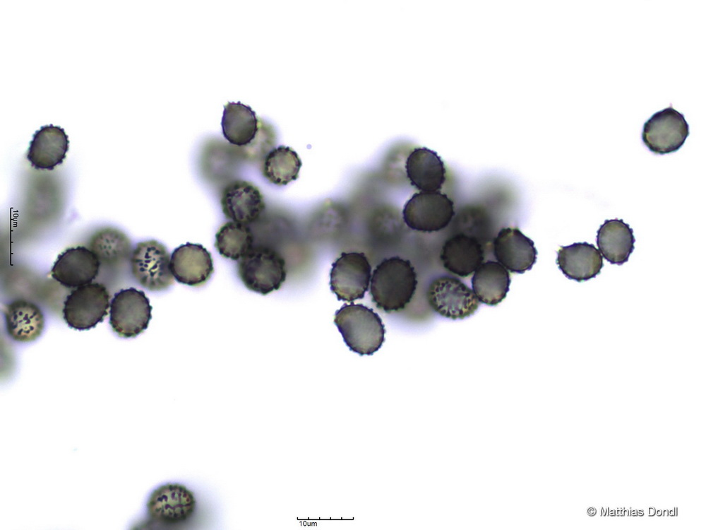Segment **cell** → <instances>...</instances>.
Instances as JSON below:
<instances>
[{
    "label": "cell",
    "instance_id": "3",
    "mask_svg": "<svg viewBox=\"0 0 706 530\" xmlns=\"http://www.w3.org/2000/svg\"><path fill=\"white\" fill-rule=\"evenodd\" d=\"M237 272L249 290L267 295L282 287L287 269L285 259L278 252L268 246L254 245L237 261Z\"/></svg>",
    "mask_w": 706,
    "mask_h": 530
},
{
    "label": "cell",
    "instance_id": "15",
    "mask_svg": "<svg viewBox=\"0 0 706 530\" xmlns=\"http://www.w3.org/2000/svg\"><path fill=\"white\" fill-rule=\"evenodd\" d=\"M170 264L176 281L193 287L205 284L214 272L211 254L199 244L187 242L176 248Z\"/></svg>",
    "mask_w": 706,
    "mask_h": 530
},
{
    "label": "cell",
    "instance_id": "20",
    "mask_svg": "<svg viewBox=\"0 0 706 530\" xmlns=\"http://www.w3.org/2000/svg\"><path fill=\"white\" fill-rule=\"evenodd\" d=\"M88 248L98 259L100 267L110 271L122 269L129 263L133 249L128 236L112 227L96 230L89 239Z\"/></svg>",
    "mask_w": 706,
    "mask_h": 530
},
{
    "label": "cell",
    "instance_id": "25",
    "mask_svg": "<svg viewBox=\"0 0 706 530\" xmlns=\"http://www.w3.org/2000/svg\"><path fill=\"white\" fill-rule=\"evenodd\" d=\"M301 165L297 152L282 145L274 148L264 158L262 175L271 184L284 186L298 178Z\"/></svg>",
    "mask_w": 706,
    "mask_h": 530
},
{
    "label": "cell",
    "instance_id": "31",
    "mask_svg": "<svg viewBox=\"0 0 706 530\" xmlns=\"http://www.w3.org/2000/svg\"><path fill=\"white\" fill-rule=\"evenodd\" d=\"M629 515H630V510H624L623 516L627 517V516H629Z\"/></svg>",
    "mask_w": 706,
    "mask_h": 530
},
{
    "label": "cell",
    "instance_id": "29",
    "mask_svg": "<svg viewBox=\"0 0 706 530\" xmlns=\"http://www.w3.org/2000/svg\"><path fill=\"white\" fill-rule=\"evenodd\" d=\"M655 512L656 511H655V509L654 507H650L649 508V515L650 516H653L655 514Z\"/></svg>",
    "mask_w": 706,
    "mask_h": 530
},
{
    "label": "cell",
    "instance_id": "16",
    "mask_svg": "<svg viewBox=\"0 0 706 530\" xmlns=\"http://www.w3.org/2000/svg\"><path fill=\"white\" fill-rule=\"evenodd\" d=\"M405 168L412 186L419 192L441 191L446 179V167L436 152L426 147L413 148Z\"/></svg>",
    "mask_w": 706,
    "mask_h": 530
},
{
    "label": "cell",
    "instance_id": "32",
    "mask_svg": "<svg viewBox=\"0 0 706 530\" xmlns=\"http://www.w3.org/2000/svg\"><path fill=\"white\" fill-rule=\"evenodd\" d=\"M637 515H638V516H640V517H641V516H643V515H644V512H643V510H638V511H637Z\"/></svg>",
    "mask_w": 706,
    "mask_h": 530
},
{
    "label": "cell",
    "instance_id": "8",
    "mask_svg": "<svg viewBox=\"0 0 706 530\" xmlns=\"http://www.w3.org/2000/svg\"><path fill=\"white\" fill-rule=\"evenodd\" d=\"M371 266L364 252H342L332 264L330 286L339 300L362 299L368 290Z\"/></svg>",
    "mask_w": 706,
    "mask_h": 530
},
{
    "label": "cell",
    "instance_id": "12",
    "mask_svg": "<svg viewBox=\"0 0 706 530\" xmlns=\"http://www.w3.org/2000/svg\"><path fill=\"white\" fill-rule=\"evenodd\" d=\"M220 205L226 218L246 225L255 222L265 208L259 188L244 179L233 180L225 187Z\"/></svg>",
    "mask_w": 706,
    "mask_h": 530
},
{
    "label": "cell",
    "instance_id": "2",
    "mask_svg": "<svg viewBox=\"0 0 706 530\" xmlns=\"http://www.w3.org/2000/svg\"><path fill=\"white\" fill-rule=\"evenodd\" d=\"M334 322L349 349L361 355H372L384 342L381 318L362 304H345L336 312Z\"/></svg>",
    "mask_w": 706,
    "mask_h": 530
},
{
    "label": "cell",
    "instance_id": "24",
    "mask_svg": "<svg viewBox=\"0 0 706 530\" xmlns=\"http://www.w3.org/2000/svg\"><path fill=\"white\" fill-rule=\"evenodd\" d=\"M259 119L256 112L240 102H229L225 105L222 117L224 137L238 147L248 145L258 130Z\"/></svg>",
    "mask_w": 706,
    "mask_h": 530
},
{
    "label": "cell",
    "instance_id": "33",
    "mask_svg": "<svg viewBox=\"0 0 706 530\" xmlns=\"http://www.w3.org/2000/svg\"><path fill=\"white\" fill-rule=\"evenodd\" d=\"M630 515H632V516H637V510H632L630 511Z\"/></svg>",
    "mask_w": 706,
    "mask_h": 530
},
{
    "label": "cell",
    "instance_id": "18",
    "mask_svg": "<svg viewBox=\"0 0 706 530\" xmlns=\"http://www.w3.org/2000/svg\"><path fill=\"white\" fill-rule=\"evenodd\" d=\"M441 261L449 272L460 277H467L483 263L484 253L478 240L464 233L455 235L442 246Z\"/></svg>",
    "mask_w": 706,
    "mask_h": 530
},
{
    "label": "cell",
    "instance_id": "19",
    "mask_svg": "<svg viewBox=\"0 0 706 530\" xmlns=\"http://www.w3.org/2000/svg\"><path fill=\"white\" fill-rule=\"evenodd\" d=\"M556 264L568 278L578 282L596 277L604 266L599 251L593 244L586 242L561 247Z\"/></svg>",
    "mask_w": 706,
    "mask_h": 530
},
{
    "label": "cell",
    "instance_id": "4",
    "mask_svg": "<svg viewBox=\"0 0 706 530\" xmlns=\"http://www.w3.org/2000/svg\"><path fill=\"white\" fill-rule=\"evenodd\" d=\"M171 256L167 247L155 240L138 242L130 259L136 281L150 291H162L174 283Z\"/></svg>",
    "mask_w": 706,
    "mask_h": 530
},
{
    "label": "cell",
    "instance_id": "13",
    "mask_svg": "<svg viewBox=\"0 0 706 530\" xmlns=\"http://www.w3.org/2000/svg\"><path fill=\"white\" fill-rule=\"evenodd\" d=\"M100 269L95 254L88 247L77 246L67 248L58 256L50 275L63 286L76 288L92 283Z\"/></svg>",
    "mask_w": 706,
    "mask_h": 530
},
{
    "label": "cell",
    "instance_id": "36",
    "mask_svg": "<svg viewBox=\"0 0 706 530\" xmlns=\"http://www.w3.org/2000/svg\"><path fill=\"white\" fill-rule=\"evenodd\" d=\"M615 514L618 515V516H621V508H619V509L618 508V510L616 511H615Z\"/></svg>",
    "mask_w": 706,
    "mask_h": 530
},
{
    "label": "cell",
    "instance_id": "23",
    "mask_svg": "<svg viewBox=\"0 0 706 530\" xmlns=\"http://www.w3.org/2000/svg\"><path fill=\"white\" fill-rule=\"evenodd\" d=\"M472 290L479 302L496 305L505 297L510 284L508 270L498 261L483 262L474 272Z\"/></svg>",
    "mask_w": 706,
    "mask_h": 530
},
{
    "label": "cell",
    "instance_id": "7",
    "mask_svg": "<svg viewBox=\"0 0 706 530\" xmlns=\"http://www.w3.org/2000/svg\"><path fill=\"white\" fill-rule=\"evenodd\" d=\"M426 297L436 313L453 320L472 315L480 303L471 288L460 279L449 276L433 279L429 284Z\"/></svg>",
    "mask_w": 706,
    "mask_h": 530
},
{
    "label": "cell",
    "instance_id": "34",
    "mask_svg": "<svg viewBox=\"0 0 706 530\" xmlns=\"http://www.w3.org/2000/svg\"><path fill=\"white\" fill-rule=\"evenodd\" d=\"M655 514L657 516H661V515H662V511L661 510H658L657 512H655Z\"/></svg>",
    "mask_w": 706,
    "mask_h": 530
},
{
    "label": "cell",
    "instance_id": "37",
    "mask_svg": "<svg viewBox=\"0 0 706 530\" xmlns=\"http://www.w3.org/2000/svg\"><path fill=\"white\" fill-rule=\"evenodd\" d=\"M669 515H670V516H674V510L669 512Z\"/></svg>",
    "mask_w": 706,
    "mask_h": 530
},
{
    "label": "cell",
    "instance_id": "28",
    "mask_svg": "<svg viewBox=\"0 0 706 530\" xmlns=\"http://www.w3.org/2000/svg\"><path fill=\"white\" fill-rule=\"evenodd\" d=\"M596 512L597 511L594 507H590L587 510V513L590 516H594L596 514Z\"/></svg>",
    "mask_w": 706,
    "mask_h": 530
},
{
    "label": "cell",
    "instance_id": "6",
    "mask_svg": "<svg viewBox=\"0 0 706 530\" xmlns=\"http://www.w3.org/2000/svg\"><path fill=\"white\" fill-rule=\"evenodd\" d=\"M454 215L453 201L441 191L415 193L402 210V218L407 227L428 233L447 227Z\"/></svg>",
    "mask_w": 706,
    "mask_h": 530
},
{
    "label": "cell",
    "instance_id": "1",
    "mask_svg": "<svg viewBox=\"0 0 706 530\" xmlns=\"http://www.w3.org/2000/svg\"><path fill=\"white\" fill-rule=\"evenodd\" d=\"M417 286V275L410 261L391 257L381 261L373 271L369 293L378 310L392 313L407 307Z\"/></svg>",
    "mask_w": 706,
    "mask_h": 530
},
{
    "label": "cell",
    "instance_id": "26",
    "mask_svg": "<svg viewBox=\"0 0 706 530\" xmlns=\"http://www.w3.org/2000/svg\"><path fill=\"white\" fill-rule=\"evenodd\" d=\"M254 245V237L249 225L234 221L223 224L215 235V247L227 259L238 261Z\"/></svg>",
    "mask_w": 706,
    "mask_h": 530
},
{
    "label": "cell",
    "instance_id": "38",
    "mask_svg": "<svg viewBox=\"0 0 706 530\" xmlns=\"http://www.w3.org/2000/svg\"><path fill=\"white\" fill-rule=\"evenodd\" d=\"M674 515H675V516H677V514H678V512H677V507H675V508L674 509Z\"/></svg>",
    "mask_w": 706,
    "mask_h": 530
},
{
    "label": "cell",
    "instance_id": "17",
    "mask_svg": "<svg viewBox=\"0 0 706 530\" xmlns=\"http://www.w3.org/2000/svg\"><path fill=\"white\" fill-rule=\"evenodd\" d=\"M68 144V135L63 128L44 125L33 134L27 159L35 169L52 170L66 158Z\"/></svg>",
    "mask_w": 706,
    "mask_h": 530
},
{
    "label": "cell",
    "instance_id": "27",
    "mask_svg": "<svg viewBox=\"0 0 706 530\" xmlns=\"http://www.w3.org/2000/svg\"><path fill=\"white\" fill-rule=\"evenodd\" d=\"M258 119V130L255 138L248 145L239 147L241 155L251 162L264 160L276 143L273 127L261 119Z\"/></svg>",
    "mask_w": 706,
    "mask_h": 530
},
{
    "label": "cell",
    "instance_id": "22",
    "mask_svg": "<svg viewBox=\"0 0 706 530\" xmlns=\"http://www.w3.org/2000/svg\"><path fill=\"white\" fill-rule=\"evenodd\" d=\"M597 245L611 264L622 265L633 252V230L623 219L606 220L597 230Z\"/></svg>",
    "mask_w": 706,
    "mask_h": 530
},
{
    "label": "cell",
    "instance_id": "10",
    "mask_svg": "<svg viewBox=\"0 0 706 530\" xmlns=\"http://www.w3.org/2000/svg\"><path fill=\"white\" fill-rule=\"evenodd\" d=\"M689 135L684 115L671 106L654 113L643 125L642 140L655 154L677 151Z\"/></svg>",
    "mask_w": 706,
    "mask_h": 530
},
{
    "label": "cell",
    "instance_id": "14",
    "mask_svg": "<svg viewBox=\"0 0 706 530\" xmlns=\"http://www.w3.org/2000/svg\"><path fill=\"white\" fill-rule=\"evenodd\" d=\"M493 252L498 262L512 273H523L537 261L534 242L516 227L503 228L498 232L493 240Z\"/></svg>",
    "mask_w": 706,
    "mask_h": 530
},
{
    "label": "cell",
    "instance_id": "9",
    "mask_svg": "<svg viewBox=\"0 0 706 530\" xmlns=\"http://www.w3.org/2000/svg\"><path fill=\"white\" fill-rule=\"evenodd\" d=\"M152 309L143 291L134 288L120 290L110 303L109 324L113 331L122 338L137 336L148 328Z\"/></svg>",
    "mask_w": 706,
    "mask_h": 530
},
{
    "label": "cell",
    "instance_id": "35",
    "mask_svg": "<svg viewBox=\"0 0 706 530\" xmlns=\"http://www.w3.org/2000/svg\"><path fill=\"white\" fill-rule=\"evenodd\" d=\"M662 515L664 517H667L669 515V511L667 510H664V512H662Z\"/></svg>",
    "mask_w": 706,
    "mask_h": 530
},
{
    "label": "cell",
    "instance_id": "11",
    "mask_svg": "<svg viewBox=\"0 0 706 530\" xmlns=\"http://www.w3.org/2000/svg\"><path fill=\"white\" fill-rule=\"evenodd\" d=\"M196 501L193 493L179 483H167L155 489L147 502L148 514L162 524H176L189 520L194 514Z\"/></svg>",
    "mask_w": 706,
    "mask_h": 530
},
{
    "label": "cell",
    "instance_id": "5",
    "mask_svg": "<svg viewBox=\"0 0 706 530\" xmlns=\"http://www.w3.org/2000/svg\"><path fill=\"white\" fill-rule=\"evenodd\" d=\"M109 293L101 283H90L76 288L64 302V319L68 326L83 331L95 327L104 320L109 307Z\"/></svg>",
    "mask_w": 706,
    "mask_h": 530
},
{
    "label": "cell",
    "instance_id": "21",
    "mask_svg": "<svg viewBox=\"0 0 706 530\" xmlns=\"http://www.w3.org/2000/svg\"><path fill=\"white\" fill-rule=\"evenodd\" d=\"M4 315L7 333L16 341H35L43 331V312L30 301L23 299L12 301L4 306Z\"/></svg>",
    "mask_w": 706,
    "mask_h": 530
},
{
    "label": "cell",
    "instance_id": "30",
    "mask_svg": "<svg viewBox=\"0 0 706 530\" xmlns=\"http://www.w3.org/2000/svg\"><path fill=\"white\" fill-rule=\"evenodd\" d=\"M608 514H609V516H612V517H613V516H615V515H616V514H615V510H609V512H608Z\"/></svg>",
    "mask_w": 706,
    "mask_h": 530
}]
</instances>
